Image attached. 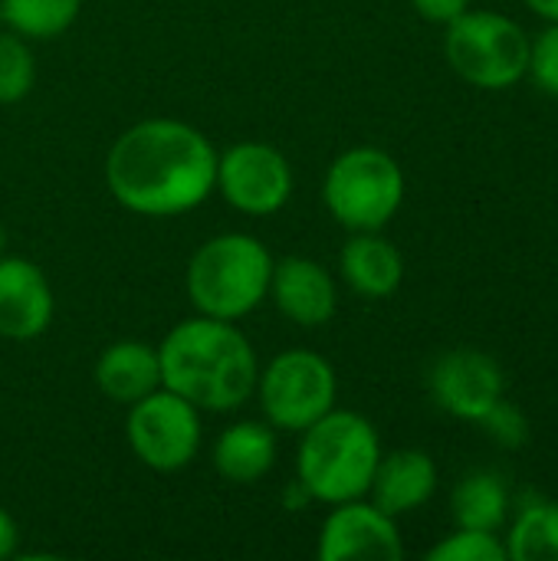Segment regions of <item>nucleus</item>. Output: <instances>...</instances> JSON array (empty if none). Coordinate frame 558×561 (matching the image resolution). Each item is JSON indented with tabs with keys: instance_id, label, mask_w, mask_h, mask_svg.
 <instances>
[{
	"instance_id": "dca6fc26",
	"label": "nucleus",
	"mask_w": 558,
	"mask_h": 561,
	"mask_svg": "<svg viewBox=\"0 0 558 561\" xmlns=\"http://www.w3.org/2000/svg\"><path fill=\"white\" fill-rule=\"evenodd\" d=\"M342 276L355 293L368 299H385L401 286L405 260L398 247L375 230H358V237H352L342 250Z\"/></svg>"
},
{
	"instance_id": "b1692460",
	"label": "nucleus",
	"mask_w": 558,
	"mask_h": 561,
	"mask_svg": "<svg viewBox=\"0 0 558 561\" xmlns=\"http://www.w3.org/2000/svg\"><path fill=\"white\" fill-rule=\"evenodd\" d=\"M529 72H533V79H536L549 95H558V23H553V26L533 43Z\"/></svg>"
},
{
	"instance_id": "0eeeda50",
	"label": "nucleus",
	"mask_w": 558,
	"mask_h": 561,
	"mask_svg": "<svg viewBox=\"0 0 558 561\" xmlns=\"http://www.w3.org/2000/svg\"><path fill=\"white\" fill-rule=\"evenodd\" d=\"M260 408L266 421L280 431H306L335 404V371L332 365L306 348L276 355L257 378Z\"/></svg>"
},
{
	"instance_id": "9b49d317",
	"label": "nucleus",
	"mask_w": 558,
	"mask_h": 561,
	"mask_svg": "<svg viewBox=\"0 0 558 561\" xmlns=\"http://www.w3.org/2000/svg\"><path fill=\"white\" fill-rule=\"evenodd\" d=\"M503 368L474 348L444 355L431 371V391L437 404L464 421H480L503 398Z\"/></svg>"
},
{
	"instance_id": "a878e982",
	"label": "nucleus",
	"mask_w": 558,
	"mask_h": 561,
	"mask_svg": "<svg viewBox=\"0 0 558 561\" xmlns=\"http://www.w3.org/2000/svg\"><path fill=\"white\" fill-rule=\"evenodd\" d=\"M16 523L10 519V513L0 506V559H10L16 552Z\"/></svg>"
},
{
	"instance_id": "20e7f679",
	"label": "nucleus",
	"mask_w": 558,
	"mask_h": 561,
	"mask_svg": "<svg viewBox=\"0 0 558 561\" xmlns=\"http://www.w3.org/2000/svg\"><path fill=\"white\" fill-rule=\"evenodd\" d=\"M273 256L257 237L224 233L207 240L187 266V296L201 316L243 319L270 293Z\"/></svg>"
},
{
	"instance_id": "4be33fe9",
	"label": "nucleus",
	"mask_w": 558,
	"mask_h": 561,
	"mask_svg": "<svg viewBox=\"0 0 558 561\" xmlns=\"http://www.w3.org/2000/svg\"><path fill=\"white\" fill-rule=\"evenodd\" d=\"M431 561H506L510 552L503 542H497L493 533L483 529H457L454 536H447L441 546H434L428 552Z\"/></svg>"
},
{
	"instance_id": "bb28decb",
	"label": "nucleus",
	"mask_w": 558,
	"mask_h": 561,
	"mask_svg": "<svg viewBox=\"0 0 558 561\" xmlns=\"http://www.w3.org/2000/svg\"><path fill=\"white\" fill-rule=\"evenodd\" d=\"M533 13L546 16L549 23H558V0H526Z\"/></svg>"
},
{
	"instance_id": "412c9836",
	"label": "nucleus",
	"mask_w": 558,
	"mask_h": 561,
	"mask_svg": "<svg viewBox=\"0 0 558 561\" xmlns=\"http://www.w3.org/2000/svg\"><path fill=\"white\" fill-rule=\"evenodd\" d=\"M36 79L33 53L23 43L20 33H3L0 30V105L20 102Z\"/></svg>"
},
{
	"instance_id": "7ed1b4c3",
	"label": "nucleus",
	"mask_w": 558,
	"mask_h": 561,
	"mask_svg": "<svg viewBox=\"0 0 558 561\" xmlns=\"http://www.w3.org/2000/svg\"><path fill=\"white\" fill-rule=\"evenodd\" d=\"M382 444L375 427L355 411H329L303 431L299 483L319 503L362 500L372 486Z\"/></svg>"
},
{
	"instance_id": "aec40b11",
	"label": "nucleus",
	"mask_w": 558,
	"mask_h": 561,
	"mask_svg": "<svg viewBox=\"0 0 558 561\" xmlns=\"http://www.w3.org/2000/svg\"><path fill=\"white\" fill-rule=\"evenodd\" d=\"M510 559L558 561V503H536L516 519L510 542Z\"/></svg>"
},
{
	"instance_id": "9d476101",
	"label": "nucleus",
	"mask_w": 558,
	"mask_h": 561,
	"mask_svg": "<svg viewBox=\"0 0 558 561\" xmlns=\"http://www.w3.org/2000/svg\"><path fill=\"white\" fill-rule=\"evenodd\" d=\"M405 556L395 516L382 513L375 503H339V510L326 519L319 536V559H375L398 561Z\"/></svg>"
},
{
	"instance_id": "6e6552de",
	"label": "nucleus",
	"mask_w": 558,
	"mask_h": 561,
	"mask_svg": "<svg viewBox=\"0 0 558 561\" xmlns=\"http://www.w3.org/2000/svg\"><path fill=\"white\" fill-rule=\"evenodd\" d=\"M125 437L145 467L158 473H174L197 457L201 417L191 401H184L168 388H158L132 404L125 421Z\"/></svg>"
},
{
	"instance_id": "393cba45",
	"label": "nucleus",
	"mask_w": 558,
	"mask_h": 561,
	"mask_svg": "<svg viewBox=\"0 0 558 561\" xmlns=\"http://www.w3.org/2000/svg\"><path fill=\"white\" fill-rule=\"evenodd\" d=\"M411 3L431 23H454L460 13H467L470 0H411Z\"/></svg>"
},
{
	"instance_id": "4468645a",
	"label": "nucleus",
	"mask_w": 558,
	"mask_h": 561,
	"mask_svg": "<svg viewBox=\"0 0 558 561\" xmlns=\"http://www.w3.org/2000/svg\"><path fill=\"white\" fill-rule=\"evenodd\" d=\"M437 490V467L424 450H395L378 460L372 477V503L388 516L424 506Z\"/></svg>"
},
{
	"instance_id": "cd10ccee",
	"label": "nucleus",
	"mask_w": 558,
	"mask_h": 561,
	"mask_svg": "<svg viewBox=\"0 0 558 561\" xmlns=\"http://www.w3.org/2000/svg\"><path fill=\"white\" fill-rule=\"evenodd\" d=\"M3 23H7V20H3V3H0V26H3Z\"/></svg>"
},
{
	"instance_id": "f03ea898",
	"label": "nucleus",
	"mask_w": 558,
	"mask_h": 561,
	"mask_svg": "<svg viewBox=\"0 0 558 561\" xmlns=\"http://www.w3.org/2000/svg\"><path fill=\"white\" fill-rule=\"evenodd\" d=\"M161 388L204 411H234L257 388V355L250 342L224 319L178 322L158 348Z\"/></svg>"
},
{
	"instance_id": "1a4fd4ad",
	"label": "nucleus",
	"mask_w": 558,
	"mask_h": 561,
	"mask_svg": "<svg viewBox=\"0 0 558 561\" xmlns=\"http://www.w3.org/2000/svg\"><path fill=\"white\" fill-rule=\"evenodd\" d=\"M217 187L230 207L266 217L289 201L293 168L276 148L263 141H240L217 158Z\"/></svg>"
},
{
	"instance_id": "423d86ee",
	"label": "nucleus",
	"mask_w": 558,
	"mask_h": 561,
	"mask_svg": "<svg viewBox=\"0 0 558 561\" xmlns=\"http://www.w3.org/2000/svg\"><path fill=\"white\" fill-rule=\"evenodd\" d=\"M326 207L349 230H382L401 207L405 174L382 148H352L326 174Z\"/></svg>"
},
{
	"instance_id": "c85d7f7f",
	"label": "nucleus",
	"mask_w": 558,
	"mask_h": 561,
	"mask_svg": "<svg viewBox=\"0 0 558 561\" xmlns=\"http://www.w3.org/2000/svg\"><path fill=\"white\" fill-rule=\"evenodd\" d=\"M0 247H3V227H0Z\"/></svg>"
},
{
	"instance_id": "a211bd4d",
	"label": "nucleus",
	"mask_w": 558,
	"mask_h": 561,
	"mask_svg": "<svg viewBox=\"0 0 558 561\" xmlns=\"http://www.w3.org/2000/svg\"><path fill=\"white\" fill-rule=\"evenodd\" d=\"M506 506H510V496L497 473H474L460 480L451 500L454 523L460 529H483V533H497L503 526Z\"/></svg>"
},
{
	"instance_id": "f3484780",
	"label": "nucleus",
	"mask_w": 558,
	"mask_h": 561,
	"mask_svg": "<svg viewBox=\"0 0 558 561\" xmlns=\"http://www.w3.org/2000/svg\"><path fill=\"white\" fill-rule=\"evenodd\" d=\"M276 463V437L260 421H240L227 427L214 444V467L230 483H257Z\"/></svg>"
},
{
	"instance_id": "5701e85b",
	"label": "nucleus",
	"mask_w": 558,
	"mask_h": 561,
	"mask_svg": "<svg viewBox=\"0 0 558 561\" xmlns=\"http://www.w3.org/2000/svg\"><path fill=\"white\" fill-rule=\"evenodd\" d=\"M480 424H483L487 434L497 437L503 447H523V444L529 440V421L523 417V411H520L516 404H510V401H503V398L480 417Z\"/></svg>"
},
{
	"instance_id": "f8f14e48",
	"label": "nucleus",
	"mask_w": 558,
	"mask_h": 561,
	"mask_svg": "<svg viewBox=\"0 0 558 561\" xmlns=\"http://www.w3.org/2000/svg\"><path fill=\"white\" fill-rule=\"evenodd\" d=\"M53 319V289L43 270L20 256L0 260V335L26 342L46 332Z\"/></svg>"
},
{
	"instance_id": "39448f33",
	"label": "nucleus",
	"mask_w": 558,
	"mask_h": 561,
	"mask_svg": "<svg viewBox=\"0 0 558 561\" xmlns=\"http://www.w3.org/2000/svg\"><path fill=\"white\" fill-rule=\"evenodd\" d=\"M447 62L460 79L480 89H506L529 72L533 43L526 30L493 10H467L447 23Z\"/></svg>"
},
{
	"instance_id": "2eb2a0df",
	"label": "nucleus",
	"mask_w": 558,
	"mask_h": 561,
	"mask_svg": "<svg viewBox=\"0 0 558 561\" xmlns=\"http://www.w3.org/2000/svg\"><path fill=\"white\" fill-rule=\"evenodd\" d=\"M95 385L118 404H135L161 388L158 348L145 342H115L95 362Z\"/></svg>"
},
{
	"instance_id": "f257e3e1",
	"label": "nucleus",
	"mask_w": 558,
	"mask_h": 561,
	"mask_svg": "<svg viewBox=\"0 0 558 561\" xmlns=\"http://www.w3.org/2000/svg\"><path fill=\"white\" fill-rule=\"evenodd\" d=\"M112 197L145 217H174L207 201L217 184V151L191 125L148 118L118 135L105 161Z\"/></svg>"
},
{
	"instance_id": "ddd939ff",
	"label": "nucleus",
	"mask_w": 558,
	"mask_h": 561,
	"mask_svg": "<svg viewBox=\"0 0 558 561\" xmlns=\"http://www.w3.org/2000/svg\"><path fill=\"white\" fill-rule=\"evenodd\" d=\"M270 293L280 312L306 329L326 325L335 316V302H339L332 276L306 256H286L273 263Z\"/></svg>"
},
{
	"instance_id": "6ab92c4d",
	"label": "nucleus",
	"mask_w": 558,
	"mask_h": 561,
	"mask_svg": "<svg viewBox=\"0 0 558 561\" xmlns=\"http://www.w3.org/2000/svg\"><path fill=\"white\" fill-rule=\"evenodd\" d=\"M0 3H3L7 26L30 39H53L66 33L82 10V0H0Z\"/></svg>"
}]
</instances>
